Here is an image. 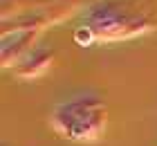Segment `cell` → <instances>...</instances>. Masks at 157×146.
I'll return each mask as SVG.
<instances>
[{
    "mask_svg": "<svg viewBox=\"0 0 157 146\" xmlns=\"http://www.w3.org/2000/svg\"><path fill=\"white\" fill-rule=\"evenodd\" d=\"M74 38H76L78 45H90V43H92V32H90V29H85V27H81V29H76Z\"/></svg>",
    "mask_w": 157,
    "mask_h": 146,
    "instance_id": "1",
    "label": "cell"
}]
</instances>
